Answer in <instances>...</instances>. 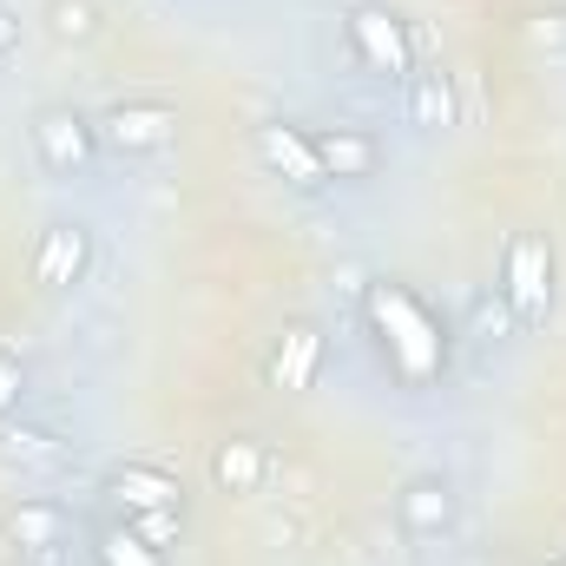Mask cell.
<instances>
[{
	"instance_id": "obj_1",
	"label": "cell",
	"mask_w": 566,
	"mask_h": 566,
	"mask_svg": "<svg viewBox=\"0 0 566 566\" xmlns=\"http://www.w3.org/2000/svg\"><path fill=\"white\" fill-rule=\"evenodd\" d=\"M369 323H376V336H382V349H389V369H396L409 389H422V382L441 376L448 336H441V323L428 316V303L409 283H376V290H369Z\"/></svg>"
},
{
	"instance_id": "obj_2",
	"label": "cell",
	"mask_w": 566,
	"mask_h": 566,
	"mask_svg": "<svg viewBox=\"0 0 566 566\" xmlns=\"http://www.w3.org/2000/svg\"><path fill=\"white\" fill-rule=\"evenodd\" d=\"M494 290L507 296V310H514L521 329L547 323V310H554V244L541 231L507 238V258H501V283Z\"/></svg>"
},
{
	"instance_id": "obj_3",
	"label": "cell",
	"mask_w": 566,
	"mask_h": 566,
	"mask_svg": "<svg viewBox=\"0 0 566 566\" xmlns=\"http://www.w3.org/2000/svg\"><path fill=\"white\" fill-rule=\"evenodd\" d=\"M343 33H349V46H356V60L369 66V73H389V80H402L409 73V27H402V13H389V7H349V20H343Z\"/></svg>"
},
{
	"instance_id": "obj_4",
	"label": "cell",
	"mask_w": 566,
	"mask_h": 566,
	"mask_svg": "<svg viewBox=\"0 0 566 566\" xmlns=\"http://www.w3.org/2000/svg\"><path fill=\"white\" fill-rule=\"evenodd\" d=\"M33 151H40V165H46L53 178H73V171L93 165V151H99V126L80 119L73 106H46V113H33Z\"/></svg>"
},
{
	"instance_id": "obj_5",
	"label": "cell",
	"mask_w": 566,
	"mask_h": 566,
	"mask_svg": "<svg viewBox=\"0 0 566 566\" xmlns=\"http://www.w3.org/2000/svg\"><path fill=\"white\" fill-rule=\"evenodd\" d=\"M93 264V231L86 224H46L33 244V283L40 290H73Z\"/></svg>"
},
{
	"instance_id": "obj_6",
	"label": "cell",
	"mask_w": 566,
	"mask_h": 566,
	"mask_svg": "<svg viewBox=\"0 0 566 566\" xmlns=\"http://www.w3.org/2000/svg\"><path fill=\"white\" fill-rule=\"evenodd\" d=\"M99 139L113 145V151H126V158L165 151V145L178 139V113L171 106H113L99 119Z\"/></svg>"
},
{
	"instance_id": "obj_7",
	"label": "cell",
	"mask_w": 566,
	"mask_h": 566,
	"mask_svg": "<svg viewBox=\"0 0 566 566\" xmlns=\"http://www.w3.org/2000/svg\"><path fill=\"white\" fill-rule=\"evenodd\" d=\"M258 158L277 171V178H290L296 191H316V185H329L323 178V158H316V139L303 133V126H258Z\"/></svg>"
},
{
	"instance_id": "obj_8",
	"label": "cell",
	"mask_w": 566,
	"mask_h": 566,
	"mask_svg": "<svg viewBox=\"0 0 566 566\" xmlns=\"http://www.w3.org/2000/svg\"><path fill=\"white\" fill-rule=\"evenodd\" d=\"M310 139H316V158H323V178H336V185H363L382 165V145L369 133H356V126H329V133H310Z\"/></svg>"
},
{
	"instance_id": "obj_9",
	"label": "cell",
	"mask_w": 566,
	"mask_h": 566,
	"mask_svg": "<svg viewBox=\"0 0 566 566\" xmlns=\"http://www.w3.org/2000/svg\"><path fill=\"white\" fill-rule=\"evenodd\" d=\"M106 494H113V501L126 507V521H133V514H158V507H178V494H185V488H178V481H171L165 468H145V461H133V468H119V474L106 481Z\"/></svg>"
},
{
	"instance_id": "obj_10",
	"label": "cell",
	"mask_w": 566,
	"mask_h": 566,
	"mask_svg": "<svg viewBox=\"0 0 566 566\" xmlns=\"http://www.w3.org/2000/svg\"><path fill=\"white\" fill-rule=\"evenodd\" d=\"M396 514H402L409 534H448L454 527V488L441 474H422V481H409L396 494Z\"/></svg>"
},
{
	"instance_id": "obj_11",
	"label": "cell",
	"mask_w": 566,
	"mask_h": 566,
	"mask_svg": "<svg viewBox=\"0 0 566 566\" xmlns=\"http://www.w3.org/2000/svg\"><path fill=\"white\" fill-rule=\"evenodd\" d=\"M264 474H271L264 441H251V434L218 441V454H211V481H218L224 494H258V488H264Z\"/></svg>"
},
{
	"instance_id": "obj_12",
	"label": "cell",
	"mask_w": 566,
	"mask_h": 566,
	"mask_svg": "<svg viewBox=\"0 0 566 566\" xmlns=\"http://www.w3.org/2000/svg\"><path fill=\"white\" fill-rule=\"evenodd\" d=\"M316 363H323V336L310 323H296V329H283L277 356H271V382L277 389H310L316 382Z\"/></svg>"
},
{
	"instance_id": "obj_13",
	"label": "cell",
	"mask_w": 566,
	"mask_h": 566,
	"mask_svg": "<svg viewBox=\"0 0 566 566\" xmlns=\"http://www.w3.org/2000/svg\"><path fill=\"white\" fill-rule=\"evenodd\" d=\"M7 527H13L20 560H46V554L60 547V527H66V521H60V507H53V501H20Z\"/></svg>"
},
{
	"instance_id": "obj_14",
	"label": "cell",
	"mask_w": 566,
	"mask_h": 566,
	"mask_svg": "<svg viewBox=\"0 0 566 566\" xmlns=\"http://www.w3.org/2000/svg\"><path fill=\"white\" fill-rule=\"evenodd\" d=\"M409 119L422 133L454 126V86H448V73H409Z\"/></svg>"
},
{
	"instance_id": "obj_15",
	"label": "cell",
	"mask_w": 566,
	"mask_h": 566,
	"mask_svg": "<svg viewBox=\"0 0 566 566\" xmlns=\"http://www.w3.org/2000/svg\"><path fill=\"white\" fill-rule=\"evenodd\" d=\"M99 566H165V554L158 547H145L139 527L133 521H113V527H99Z\"/></svg>"
},
{
	"instance_id": "obj_16",
	"label": "cell",
	"mask_w": 566,
	"mask_h": 566,
	"mask_svg": "<svg viewBox=\"0 0 566 566\" xmlns=\"http://www.w3.org/2000/svg\"><path fill=\"white\" fill-rule=\"evenodd\" d=\"M514 329H521V323H514L507 296H501V290H481V296H474V336L501 343V336H514Z\"/></svg>"
},
{
	"instance_id": "obj_17",
	"label": "cell",
	"mask_w": 566,
	"mask_h": 566,
	"mask_svg": "<svg viewBox=\"0 0 566 566\" xmlns=\"http://www.w3.org/2000/svg\"><path fill=\"white\" fill-rule=\"evenodd\" d=\"M46 20H53V33H60V40H93L99 7H93V0H53V7H46Z\"/></svg>"
},
{
	"instance_id": "obj_18",
	"label": "cell",
	"mask_w": 566,
	"mask_h": 566,
	"mask_svg": "<svg viewBox=\"0 0 566 566\" xmlns=\"http://www.w3.org/2000/svg\"><path fill=\"white\" fill-rule=\"evenodd\" d=\"M0 454H7V461H53L60 448H53V434H40V428H0Z\"/></svg>"
},
{
	"instance_id": "obj_19",
	"label": "cell",
	"mask_w": 566,
	"mask_h": 566,
	"mask_svg": "<svg viewBox=\"0 0 566 566\" xmlns=\"http://www.w3.org/2000/svg\"><path fill=\"white\" fill-rule=\"evenodd\" d=\"M133 527H139L145 547L171 554V541H178V507H158V514H133Z\"/></svg>"
},
{
	"instance_id": "obj_20",
	"label": "cell",
	"mask_w": 566,
	"mask_h": 566,
	"mask_svg": "<svg viewBox=\"0 0 566 566\" xmlns=\"http://www.w3.org/2000/svg\"><path fill=\"white\" fill-rule=\"evenodd\" d=\"M20 389H27L20 356H0V416H13V409H20Z\"/></svg>"
},
{
	"instance_id": "obj_21",
	"label": "cell",
	"mask_w": 566,
	"mask_h": 566,
	"mask_svg": "<svg viewBox=\"0 0 566 566\" xmlns=\"http://www.w3.org/2000/svg\"><path fill=\"white\" fill-rule=\"evenodd\" d=\"M7 53H20V13L13 7H0V60Z\"/></svg>"
},
{
	"instance_id": "obj_22",
	"label": "cell",
	"mask_w": 566,
	"mask_h": 566,
	"mask_svg": "<svg viewBox=\"0 0 566 566\" xmlns=\"http://www.w3.org/2000/svg\"><path fill=\"white\" fill-rule=\"evenodd\" d=\"M547 566H566V554H560V560H547Z\"/></svg>"
},
{
	"instance_id": "obj_23",
	"label": "cell",
	"mask_w": 566,
	"mask_h": 566,
	"mask_svg": "<svg viewBox=\"0 0 566 566\" xmlns=\"http://www.w3.org/2000/svg\"><path fill=\"white\" fill-rule=\"evenodd\" d=\"M20 566H33V560H20Z\"/></svg>"
}]
</instances>
